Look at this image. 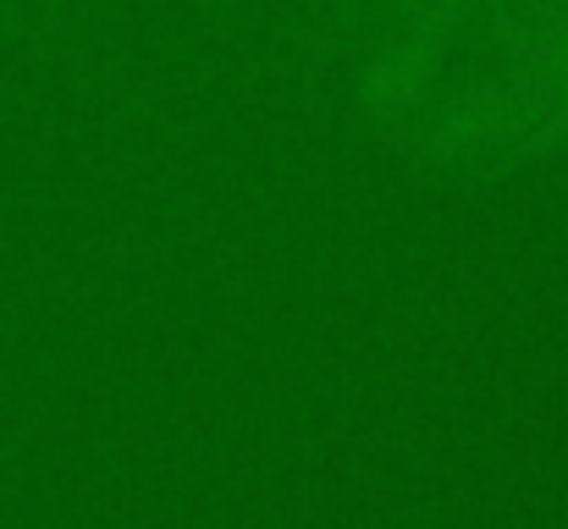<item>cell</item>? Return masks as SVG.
Returning <instances> with one entry per match:
<instances>
[{
  "label": "cell",
  "mask_w": 568,
  "mask_h": 529,
  "mask_svg": "<svg viewBox=\"0 0 568 529\" xmlns=\"http://www.w3.org/2000/svg\"><path fill=\"white\" fill-rule=\"evenodd\" d=\"M397 122L414 155L442 172H491L564 150L568 0L519 17V28L503 33L464 83L419 94Z\"/></svg>",
  "instance_id": "obj_1"
},
{
  "label": "cell",
  "mask_w": 568,
  "mask_h": 529,
  "mask_svg": "<svg viewBox=\"0 0 568 529\" xmlns=\"http://www.w3.org/2000/svg\"><path fill=\"white\" fill-rule=\"evenodd\" d=\"M359 17L371 22L376 67H371V100L397 122L442 72V17L447 0H359Z\"/></svg>",
  "instance_id": "obj_2"
},
{
  "label": "cell",
  "mask_w": 568,
  "mask_h": 529,
  "mask_svg": "<svg viewBox=\"0 0 568 529\" xmlns=\"http://www.w3.org/2000/svg\"><path fill=\"white\" fill-rule=\"evenodd\" d=\"M480 0H447V17H442V50H453V39L464 33V22L475 17Z\"/></svg>",
  "instance_id": "obj_3"
}]
</instances>
